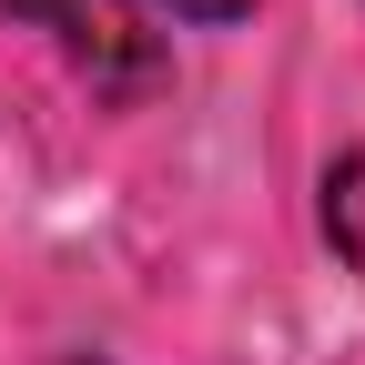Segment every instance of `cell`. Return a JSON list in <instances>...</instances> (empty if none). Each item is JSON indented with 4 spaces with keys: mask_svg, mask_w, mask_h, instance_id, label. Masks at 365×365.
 Segmentation results:
<instances>
[{
    "mask_svg": "<svg viewBox=\"0 0 365 365\" xmlns=\"http://www.w3.org/2000/svg\"><path fill=\"white\" fill-rule=\"evenodd\" d=\"M11 21L51 31V51L102 91V102H153V91L173 81V51L143 0H0Z\"/></svg>",
    "mask_w": 365,
    "mask_h": 365,
    "instance_id": "6da1fadb",
    "label": "cell"
},
{
    "mask_svg": "<svg viewBox=\"0 0 365 365\" xmlns=\"http://www.w3.org/2000/svg\"><path fill=\"white\" fill-rule=\"evenodd\" d=\"M325 244H335V254L365 274V143H355V153L325 173Z\"/></svg>",
    "mask_w": 365,
    "mask_h": 365,
    "instance_id": "7a4b0ae2",
    "label": "cell"
},
{
    "mask_svg": "<svg viewBox=\"0 0 365 365\" xmlns=\"http://www.w3.org/2000/svg\"><path fill=\"white\" fill-rule=\"evenodd\" d=\"M182 21H234V11H254V0H173Z\"/></svg>",
    "mask_w": 365,
    "mask_h": 365,
    "instance_id": "3957f363",
    "label": "cell"
}]
</instances>
